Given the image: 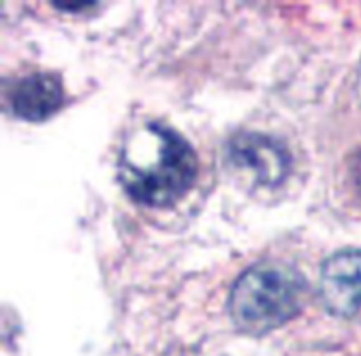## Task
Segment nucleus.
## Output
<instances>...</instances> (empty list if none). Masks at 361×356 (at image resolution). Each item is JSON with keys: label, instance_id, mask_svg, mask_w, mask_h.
<instances>
[{"label": "nucleus", "instance_id": "nucleus-1", "mask_svg": "<svg viewBox=\"0 0 361 356\" xmlns=\"http://www.w3.org/2000/svg\"><path fill=\"white\" fill-rule=\"evenodd\" d=\"M197 176L192 145L173 127L145 123L123 147L118 182L127 196L147 207H171L185 196Z\"/></svg>", "mask_w": 361, "mask_h": 356}, {"label": "nucleus", "instance_id": "nucleus-2", "mask_svg": "<svg viewBox=\"0 0 361 356\" xmlns=\"http://www.w3.org/2000/svg\"><path fill=\"white\" fill-rule=\"evenodd\" d=\"M305 278L289 263L263 261L247 268L233 284L228 312L235 326L249 335H264L300 312Z\"/></svg>", "mask_w": 361, "mask_h": 356}, {"label": "nucleus", "instance_id": "nucleus-3", "mask_svg": "<svg viewBox=\"0 0 361 356\" xmlns=\"http://www.w3.org/2000/svg\"><path fill=\"white\" fill-rule=\"evenodd\" d=\"M323 307L341 319H361V249H344L321 266Z\"/></svg>", "mask_w": 361, "mask_h": 356}, {"label": "nucleus", "instance_id": "nucleus-4", "mask_svg": "<svg viewBox=\"0 0 361 356\" xmlns=\"http://www.w3.org/2000/svg\"><path fill=\"white\" fill-rule=\"evenodd\" d=\"M228 157L236 168L250 171L257 183L267 187L284 182L291 168V155L281 141L250 130L229 140Z\"/></svg>", "mask_w": 361, "mask_h": 356}, {"label": "nucleus", "instance_id": "nucleus-5", "mask_svg": "<svg viewBox=\"0 0 361 356\" xmlns=\"http://www.w3.org/2000/svg\"><path fill=\"white\" fill-rule=\"evenodd\" d=\"M63 102V87L55 73H34L14 85L11 106L18 118L42 122L59 111Z\"/></svg>", "mask_w": 361, "mask_h": 356}, {"label": "nucleus", "instance_id": "nucleus-6", "mask_svg": "<svg viewBox=\"0 0 361 356\" xmlns=\"http://www.w3.org/2000/svg\"><path fill=\"white\" fill-rule=\"evenodd\" d=\"M53 6L56 7V9L60 11H73V13H76V11H81V9H88V7H94L95 4H78V6H71V4H62V2H53Z\"/></svg>", "mask_w": 361, "mask_h": 356}, {"label": "nucleus", "instance_id": "nucleus-7", "mask_svg": "<svg viewBox=\"0 0 361 356\" xmlns=\"http://www.w3.org/2000/svg\"><path fill=\"white\" fill-rule=\"evenodd\" d=\"M353 178H355L356 189H358L361 194V150H360V154L356 155L355 164H353Z\"/></svg>", "mask_w": 361, "mask_h": 356}]
</instances>
